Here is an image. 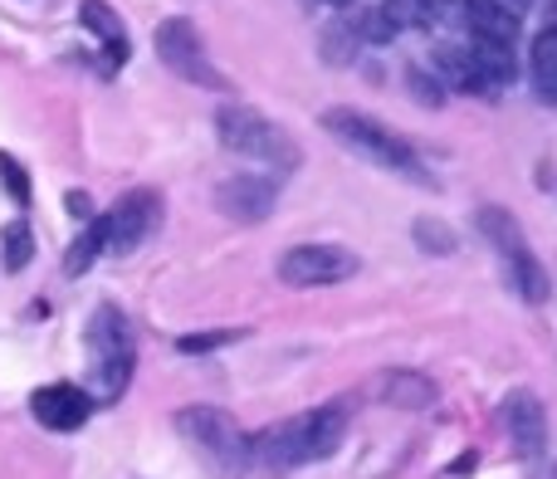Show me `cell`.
<instances>
[{
    "instance_id": "1",
    "label": "cell",
    "mask_w": 557,
    "mask_h": 479,
    "mask_svg": "<svg viewBox=\"0 0 557 479\" xmlns=\"http://www.w3.org/2000/svg\"><path fill=\"white\" fill-rule=\"evenodd\" d=\"M347 441V406L327 402L313 412H298L288 421L264 426L260 435H250V465H270V470H298V465H318L327 455H337V445Z\"/></svg>"
},
{
    "instance_id": "2",
    "label": "cell",
    "mask_w": 557,
    "mask_h": 479,
    "mask_svg": "<svg viewBox=\"0 0 557 479\" xmlns=\"http://www.w3.org/2000/svg\"><path fill=\"white\" fill-rule=\"evenodd\" d=\"M133 367H137L133 328L113 304H103L88 318V402L113 406L133 382Z\"/></svg>"
},
{
    "instance_id": "3",
    "label": "cell",
    "mask_w": 557,
    "mask_h": 479,
    "mask_svg": "<svg viewBox=\"0 0 557 479\" xmlns=\"http://www.w3.org/2000/svg\"><path fill=\"white\" fill-rule=\"evenodd\" d=\"M323 127H327V133H333L343 147H352L357 157H367V162L386 167V172L406 176V182L431 186V172H425L421 152H416V147L406 143L401 133H392L386 123H376V118L357 113V108H327V113H323Z\"/></svg>"
},
{
    "instance_id": "4",
    "label": "cell",
    "mask_w": 557,
    "mask_h": 479,
    "mask_svg": "<svg viewBox=\"0 0 557 479\" xmlns=\"http://www.w3.org/2000/svg\"><path fill=\"white\" fill-rule=\"evenodd\" d=\"M215 137H221L225 147H231L235 157H250V162L260 167H274V172H288V167H298V147L294 137L284 133V127L274 123V118L255 113V108H215Z\"/></svg>"
},
{
    "instance_id": "5",
    "label": "cell",
    "mask_w": 557,
    "mask_h": 479,
    "mask_svg": "<svg viewBox=\"0 0 557 479\" xmlns=\"http://www.w3.org/2000/svg\"><path fill=\"white\" fill-rule=\"evenodd\" d=\"M480 231L490 235V245L499 249L504 259V274H509L513 294L523 298V304H548V269L539 265V255L529 249V240H523L519 221H513L504 206H484L480 211Z\"/></svg>"
},
{
    "instance_id": "6",
    "label": "cell",
    "mask_w": 557,
    "mask_h": 479,
    "mask_svg": "<svg viewBox=\"0 0 557 479\" xmlns=\"http://www.w3.org/2000/svg\"><path fill=\"white\" fill-rule=\"evenodd\" d=\"M176 431L206 455L221 475H240L250 465V435L235 426V416L215 412V406H191L176 416Z\"/></svg>"
},
{
    "instance_id": "7",
    "label": "cell",
    "mask_w": 557,
    "mask_h": 479,
    "mask_svg": "<svg viewBox=\"0 0 557 479\" xmlns=\"http://www.w3.org/2000/svg\"><path fill=\"white\" fill-rule=\"evenodd\" d=\"M157 54H162V64L172 69L176 78H186V84L196 88H221V94H231V78L221 74V69L211 64V54H206V39L196 35L191 20H162L157 25Z\"/></svg>"
},
{
    "instance_id": "8",
    "label": "cell",
    "mask_w": 557,
    "mask_h": 479,
    "mask_svg": "<svg viewBox=\"0 0 557 479\" xmlns=\"http://www.w3.org/2000/svg\"><path fill=\"white\" fill-rule=\"evenodd\" d=\"M162 221V196L157 192H127L113 201V211L98 216V235H103V249L108 255H133L147 235L157 231Z\"/></svg>"
},
{
    "instance_id": "9",
    "label": "cell",
    "mask_w": 557,
    "mask_h": 479,
    "mask_svg": "<svg viewBox=\"0 0 557 479\" xmlns=\"http://www.w3.org/2000/svg\"><path fill=\"white\" fill-rule=\"evenodd\" d=\"M357 274V255L347 245H294L278 255V279L294 288H323V284H343Z\"/></svg>"
},
{
    "instance_id": "10",
    "label": "cell",
    "mask_w": 557,
    "mask_h": 479,
    "mask_svg": "<svg viewBox=\"0 0 557 479\" xmlns=\"http://www.w3.org/2000/svg\"><path fill=\"white\" fill-rule=\"evenodd\" d=\"M274 201H278V182H270V176H260V172H240L215 186V206H221L231 221H245V225L264 221V216L274 211Z\"/></svg>"
},
{
    "instance_id": "11",
    "label": "cell",
    "mask_w": 557,
    "mask_h": 479,
    "mask_svg": "<svg viewBox=\"0 0 557 479\" xmlns=\"http://www.w3.org/2000/svg\"><path fill=\"white\" fill-rule=\"evenodd\" d=\"M29 412H35V421L45 426V431H78V426L94 416V402H88V392L74 382H49L29 396Z\"/></svg>"
},
{
    "instance_id": "12",
    "label": "cell",
    "mask_w": 557,
    "mask_h": 479,
    "mask_svg": "<svg viewBox=\"0 0 557 479\" xmlns=\"http://www.w3.org/2000/svg\"><path fill=\"white\" fill-rule=\"evenodd\" d=\"M367 392L382 406H396V412H425V406H435L441 386L425 372H411V367H386V372H376L372 382H367Z\"/></svg>"
},
{
    "instance_id": "13",
    "label": "cell",
    "mask_w": 557,
    "mask_h": 479,
    "mask_svg": "<svg viewBox=\"0 0 557 479\" xmlns=\"http://www.w3.org/2000/svg\"><path fill=\"white\" fill-rule=\"evenodd\" d=\"M504 431L519 445V455H543L548 451V416H543L539 396L513 392L504 396Z\"/></svg>"
},
{
    "instance_id": "14",
    "label": "cell",
    "mask_w": 557,
    "mask_h": 479,
    "mask_svg": "<svg viewBox=\"0 0 557 479\" xmlns=\"http://www.w3.org/2000/svg\"><path fill=\"white\" fill-rule=\"evenodd\" d=\"M465 25H470L474 45L513 49V39H519V15L504 0H465Z\"/></svg>"
},
{
    "instance_id": "15",
    "label": "cell",
    "mask_w": 557,
    "mask_h": 479,
    "mask_svg": "<svg viewBox=\"0 0 557 479\" xmlns=\"http://www.w3.org/2000/svg\"><path fill=\"white\" fill-rule=\"evenodd\" d=\"M529 78H533V94L539 103L557 108V25H543L529 45Z\"/></svg>"
},
{
    "instance_id": "16",
    "label": "cell",
    "mask_w": 557,
    "mask_h": 479,
    "mask_svg": "<svg viewBox=\"0 0 557 479\" xmlns=\"http://www.w3.org/2000/svg\"><path fill=\"white\" fill-rule=\"evenodd\" d=\"M78 20H84V29H94V35L103 39L108 64H123L127 59V35H123V25H117L113 10H108L103 0H84V5H78Z\"/></svg>"
},
{
    "instance_id": "17",
    "label": "cell",
    "mask_w": 557,
    "mask_h": 479,
    "mask_svg": "<svg viewBox=\"0 0 557 479\" xmlns=\"http://www.w3.org/2000/svg\"><path fill=\"white\" fill-rule=\"evenodd\" d=\"M245 328H206V333H186L176 337V353H215L225 343H240Z\"/></svg>"
},
{
    "instance_id": "18",
    "label": "cell",
    "mask_w": 557,
    "mask_h": 479,
    "mask_svg": "<svg viewBox=\"0 0 557 479\" xmlns=\"http://www.w3.org/2000/svg\"><path fill=\"white\" fill-rule=\"evenodd\" d=\"M98 255H103V235H98V225H88V231L78 235L74 245H69V255H64V269H69V274H84V269L94 265Z\"/></svg>"
},
{
    "instance_id": "19",
    "label": "cell",
    "mask_w": 557,
    "mask_h": 479,
    "mask_svg": "<svg viewBox=\"0 0 557 479\" xmlns=\"http://www.w3.org/2000/svg\"><path fill=\"white\" fill-rule=\"evenodd\" d=\"M29 249H35V240H29V225L25 221L5 225V269H25L29 265Z\"/></svg>"
},
{
    "instance_id": "20",
    "label": "cell",
    "mask_w": 557,
    "mask_h": 479,
    "mask_svg": "<svg viewBox=\"0 0 557 479\" xmlns=\"http://www.w3.org/2000/svg\"><path fill=\"white\" fill-rule=\"evenodd\" d=\"M416 235H421L425 245H431V255H450V249H455V235H450V231H435L431 221L416 225Z\"/></svg>"
},
{
    "instance_id": "21",
    "label": "cell",
    "mask_w": 557,
    "mask_h": 479,
    "mask_svg": "<svg viewBox=\"0 0 557 479\" xmlns=\"http://www.w3.org/2000/svg\"><path fill=\"white\" fill-rule=\"evenodd\" d=\"M0 172H5L10 192H15V196H20V201H25V196H29V182H25V176H20V167H15V162H10V157H0Z\"/></svg>"
},
{
    "instance_id": "22",
    "label": "cell",
    "mask_w": 557,
    "mask_h": 479,
    "mask_svg": "<svg viewBox=\"0 0 557 479\" xmlns=\"http://www.w3.org/2000/svg\"><path fill=\"white\" fill-rule=\"evenodd\" d=\"M327 5H343V0H327Z\"/></svg>"
}]
</instances>
